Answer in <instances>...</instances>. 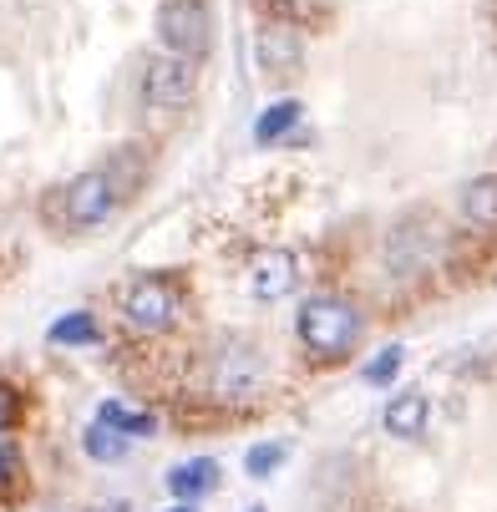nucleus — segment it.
I'll use <instances>...</instances> for the list:
<instances>
[{"instance_id": "4468645a", "label": "nucleus", "mask_w": 497, "mask_h": 512, "mask_svg": "<svg viewBox=\"0 0 497 512\" xmlns=\"http://www.w3.org/2000/svg\"><path fill=\"white\" fill-rule=\"evenodd\" d=\"M46 340H51V345H92V340H97V320H92V310H71V315H61V320L46 330Z\"/></svg>"}, {"instance_id": "f3484780", "label": "nucleus", "mask_w": 497, "mask_h": 512, "mask_svg": "<svg viewBox=\"0 0 497 512\" xmlns=\"http://www.w3.org/2000/svg\"><path fill=\"white\" fill-rule=\"evenodd\" d=\"M401 360H406V350H401V345H386L376 360H366V381H371V386H391L396 371H401Z\"/></svg>"}, {"instance_id": "f257e3e1", "label": "nucleus", "mask_w": 497, "mask_h": 512, "mask_svg": "<svg viewBox=\"0 0 497 512\" xmlns=\"http://www.w3.org/2000/svg\"><path fill=\"white\" fill-rule=\"evenodd\" d=\"M295 335L315 360H340L355 340H361V310L345 295H310L295 315Z\"/></svg>"}, {"instance_id": "6ab92c4d", "label": "nucleus", "mask_w": 497, "mask_h": 512, "mask_svg": "<svg viewBox=\"0 0 497 512\" xmlns=\"http://www.w3.org/2000/svg\"><path fill=\"white\" fill-rule=\"evenodd\" d=\"M16 467H21V457H16V447H11V442H0V487H6V482L16 477Z\"/></svg>"}, {"instance_id": "9d476101", "label": "nucleus", "mask_w": 497, "mask_h": 512, "mask_svg": "<svg viewBox=\"0 0 497 512\" xmlns=\"http://www.w3.org/2000/svg\"><path fill=\"white\" fill-rule=\"evenodd\" d=\"M462 218L472 229H497V178L482 173L462 188Z\"/></svg>"}, {"instance_id": "dca6fc26", "label": "nucleus", "mask_w": 497, "mask_h": 512, "mask_svg": "<svg viewBox=\"0 0 497 512\" xmlns=\"http://www.w3.org/2000/svg\"><path fill=\"white\" fill-rule=\"evenodd\" d=\"M279 462H284V442H259V447H249V452H244V472H249L254 482L274 477V472H279Z\"/></svg>"}, {"instance_id": "a211bd4d", "label": "nucleus", "mask_w": 497, "mask_h": 512, "mask_svg": "<svg viewBox=\"0 0 497 512\" xmlns=\"http://www.w3.org/2000/svg\"><path fill=\"white\" fill-rule=\"evenodd\" d=\"M11 421H16V391L0 381V431H11Z\"/></svg>"}, {"instance_id": "4be33fe9", "label": "nucleus", "mask_w": 497, "mask_h": 512, "mask_svg": "<svg viewBox=\"0 0 497 512\" xmlns=\"http://www.w3.org/2000/svg\"><path fill=\"white\" fill-rule=\"evenodd\" d=\"M249 512H264V507H249Z\"/></svg>"}, {"instance_id": "1a4fd4ad", "label": "nucleus", "mask_w": 497, "mask_h": 512, "mask_svg": "<svg viewBox=\"0 0 497 512\" xmlns=\"http://www.w3.org/2000/svg\"><path fill=\"white\" fill-rule=\"evenodd\" d=\"M213 487H219V462H213V457H188V462H178V467L168 472V492H173L178 502H198V497H208Z\"/></svg>"}, {"instance_id": "aec40b11", "label": "nucleus", "mask_w": 497, "mask_h": 512, "mask_svg": "<svg viewBox=\"0 0 497 512\" xmlns=\"http://www.w3.org/2000/svg\"><path fill=\"white\" fill-rule=\"evenodd\" d=\"M97 512H132V507H127V502H102Z\"/></svg>"}, {"instance_id": "f03ea898", "label": "nucleus", "mask_w": 497, "mask_h": 512, "mask_svg": "<svg viewBox=\"0 0 497 512\" xmlns=\"http://www.w3.org/2000/svg\"><path fill=\"white\" fill-rule=\"evenodd\" d=\"M117 310H122V320H127L132 330L163 335V330H173V320H178V289H173V279H163V274H137L132 284H122Z\"/></svg>"}, {"instance_id": "20e7f679", "label": "nucleus", "mask_w": 497, "mask_h": 512, "mask_svg": "<svg viewBox=\"0 0 497 512\" xmlns=\"http://www.w3.org/2000/svg\"><path fill=\"white\" fill-rule=\"evenodd\" d=\"M198 92V61L193 56H178V51H163L148 61V71H142V102H148L153 112H178L188 107Z\"/></svg>"}, {"instance_id": "423d86ee", "label": "nucleus", "mask_w": 497, "mask_h": 512, "mask_svg": "<svg viewBox=\"0 0 497 512\" xmlns=\"http://www.w3.org/2000/svg\"><path fill=\"white\" fill-rule=\"evenodd\" d=\"M208 386H213V396H224V401H249L264 386V355H259V345L229 340L224 350H213Z\"/></svg>"}, {"instance_id": "ddd939ff", "label": "nucleus", "mask_w": 497, "mask_h": 512, "mask_svg": "<svg viewBox=\"0 0 497 512\" xmlns=\"http://www.w3.org/2000/svg\"><path fill=\"white\" fill-rule=\"evenodd\" d=\"M97 421H107L112 431H122L127 442H132V436H158V421H153L148 411L127 406V401H102V406H97Z\"/></svg>"}, {"instance_id": "9b49d317", "label": "nucleus", "mask_w": 497, "mask_h": 512, "mask_svg": "<svg viewBox=\"0 0 497 512\" xmlns=\"http://www.w3.org/2000/svg\"><path fill=\"white\" fill-rule=\"evenodd\" d=\"M300 112H305V107H300L295 97H279V102H269V107L259 112V122H254V142H259V148H274L279 137H290V132H295Z\"/></svg>"}, {"instance_id": "412c9836", "label": "nucleus", "mask_w": 497, "mask_h": 512, "mask_svg": "<svg viewBox=\"0 0 497 512\" xmlns=\"http://www.w3.org/2000/svg\"><path fill=\"white\" fill-rule=\"evenodd\" d=\"M168 512H198V507H193V502H178V507H168Z\"/></svg>"}, {"instance_id": "f8f14e48", "label": "nucleus", "mask_w": 497, "mask_h": 512, "mask_svg": "<svg viewBox=\"0 0 497 512\" xmlns=\"http://www.w3.org/2000/svg\"><path fill=\"white\" fill-rule=\"evenodd\" d=\"M426 416H432L426 396H421V391H406V396H396V401L386 406V431L406 442V436H421V431H426Z\"/></svg>"}, {"instance_id": "6e6552de", "label": "nucleus", "mask_w": 497, "mask_h": 512, "mask_svg": "<svg viewBox=\"0 0 497 512\" xmlns=\"http://www.w3.org/2000/svg\"><path fill=\"white\" fill-rule=\"evenodd\" d=\"M254 51H259V66L269 77L279 71H295L305 61V41H300V26L295 21H264L259 36H254Z\"/></svg>"}, {"instance_id": "39448f33", "label": "nucleus", "mask_w": 497, "mask_h": 512, "mask_svg": "<svg viewBox=\"0 0 497 512\" xmlns=\"http://www.w3.org/2000/svg\"><path fill=\"white\" fill-rule=\"evenodd\" d=\"M158 41L178 56H203L213 46V11L208 0H163L158 6Z\"/></svg>"}, {"instance_id": "7ed1b4c3", "label": "nucleus", "mask_w": 497, "mask_h": 512, "mask_svg": "<svg viewBox=\"0 0 497 512\" xmlns=\"http://www.w3.org/2000/svg\"><path fill=\"white\" fill-rule=\"evenodd\" d=\"M122 178L112 173V168H87L82 178H71L66 183V193H61V208H66V218L77 229H97V224H107V218L117 213V203H122Z\"/></svg>"}, {"instance_id": "0eeeda50", "label": "nucleus", "mask_w": 497, "mask_h": 512, "mask_svg": "<svg viewBox=\"0 0 497 512\" xmlns=\"http://www.w3.org/2000/svg\"><path fill=\"white\" fill-rule=\"evenodd\" d=\"M295 284H300V264H295L290 249H259V254L249 259V295H254L259 305L284 300Z\"/></svg>"}, {"instance_id": "2eb2a0df", "label": "nucleus", "mask_w": 497, "mask_h": 512, "mask_svg": "<svg viewBox=\"0 0 497 512\" xmlns=\"http://www.w3.org/2000/svg\"><path fill=\"white\" fill-rule=\"evenodd\" d=\"M82 447H87V457H97V462H117V457H127V436L112 431L107 421H92V426L82 431Z\"/></svg>"}]
</instances>
